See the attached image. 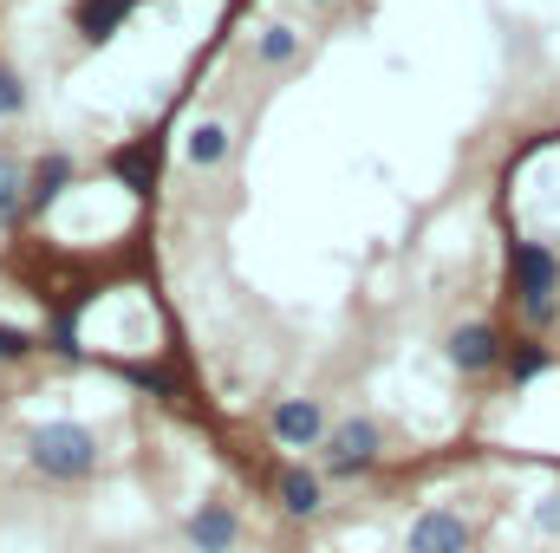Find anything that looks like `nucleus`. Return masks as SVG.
Masks as SVG:
<instances>
[{"instance_id": "1", "label": "nucleus", "mask_w": 560, "mask_h": 553, "mask_svg": "<svg viewBox=\"0 0 560 553\" xmlns=\"http://www.w3.org/2000/svg\"><path fill=\"white\" fill-rule=\"evenodd\" d=\"M26 462L52 482H79V475L98 469V436L85 423H39L26 436Z\"/></svg>"}, {"instance_id": "2", "label": "nucleus", "mask_w": 560, "mask_h": 553, "mask_svg": "<svg viewBox=\"0 0 560 553\" xmlns=\"http://www.w3.org/2000/svg\"><path fill=\"white\" fill-rule=\"evenodd\" d=\"M515 293H522V319L528 326H555L560 319V255L548 242H515Z\"/></svg>"}, {"instance_id": "3", "label": "nucleus", "mask_w": 560, "mask_h": 553, "mask_svg": "<svg viewBox=\"0 0 560 553\" xmlns=\"http://www.w3.org/2000/svg\"><path fill=\"white\" fill-rule=\"evenodd\" d=\"M378 449H385V430H378L372 416H346V423H332V430H326L319 462H326V475H332V482H352V475H365V469L378 462Z\"/></svg>"}, {"instance_id": "4", "label": "nucleus", "mask_w": 560, "mask_h": 553, "mask_svg": "<svg viewBox=\"0 0 560 553\" xmlns=\"http://www.w3.org/2000/svg\"><path fill=\"white\" fill-rule=\"evenodd\" d=\"M443 358L463 372V378H482V372H495L502 365V339H495V326H456L450 332V345H443Z\"/></svg>"}, {"instance_id": "5", "label": "nucleus", "mask_w": 560, "mask_h": 553, "mask_svg": "<svg viewBox=\"0 0 560 553\" xmlns=\"http://www.w3.org/2000/svg\"><path fill=\"white\" fill-rule=\"evenodd\" d=\"M405 553H469V521L456 508H430L411 521V541Z\"/></svg>"}, {"instance_id": "6", "label": "nucleus", "mask_w": 560, "mask_h": 553, "mask_svg": "<svg viewBox=\"0 0 560 553\" xmlns=\"http://www.w3.org/2000/svg\"><path fill=\"white\" fill-rule=\"evenodd\" d=\"M275 436L287 443V449H313V443H326V416H319V404L313 398H287V404H275Z\"/></svg>"}, {"instance_id": "7", "label": "nucleus", "mask_w": 560, "mask_h": 553, "mask_svg": "<svg viewBox=\"0 0 560 553\" xmlns=\"http://www.w3.org/2000/svg\"><path fill=\"white\" fill-rule=\"evenodd\" d=\"M235 534H242V521H235L229 502H209V508L189 515V541H196V553H229L235 548Z\"/></svg>"}, {"instance_id": "8", "label": "nucleus", "mask_w": 560, "mask_h": 553, "mask_svg": "<svg viewBox=\"0 0 560 553\" xmlns=\"http://www.w3.org/2000/svg\"><path fill=\"white\" fill-rule=\"evenodd\" d=\"M131 7H138V0H79V7H72V26H79V39L105 46V39L118 33V20H125Z\"/></svg>"}, {"instance_id": "9", "label": "nucleus", "mask_w": 560, "mask_h": 553, "mask_svg": "<svg viewBox=\"0 0 560 553\" xmlns=\"http://www.w3.org/2000/svg\"><path fill=\"white\" fill-rule=\"evenodd\" d=\"M280 508H287L293 521H313V515L326 508V489H319V475H313V469H287V475H280Z\"/></svg>"}, {"instance_id": "10", "label": "nucleus", "mask_w": 560, "mask_h": 553, "mask_svg": "<svg viewBox=\"0 0 560 553\" xmlns=\"http://www.w3.org/2000/svg\"><path fill=\"white\" fill-rule=\"evenodd\" d=\"M183 156L196 163V169H215L222 156H229V125H215V118H202L189 138H183Z\"/></svg>"}, {"instance_id": "11", "label": "nucleus", "mask_w": 560, "mask_h": 553, "mask_svg": "<svg viewBox=\"0 0 560 553\" xmlns=\"http://www.w3.org/2000/svg\"><path fill=\"white\" fill-rule=\"evenodd\" d=\"M20 202H33V176H26L13 156H0V222H13Z\"/></svg>"}, {"instance_id": "12", "label": "nucleus", "mask_w": 560, "mask_h": 553, "mask_svg": "<svg viewBox=\"0 0 560 553\" xmlns=\"http://www.w3.org/2000/svg\"><path fill=\"white\" fill-rule=\"evenodd\" d=\"M66 183H72V156H59V150H52V156H39V169H33V202L46 209Z\"/></svg>"}, {"instance_id": "13", "label": "nucleus", "mask_w": 560, "mask_h": 553, "mask_svg": "<svg viewBox=\"0 0 560 553\" xmlns=\"http://www.w3.org/2000/svg\"><path fill=\"white\" fill-rule=\"evenodd\" d=\"M255 52H261V66H293V59H300V26L275 20V26L261 33V46H255Z\"/></svg>"}, {"instance_id": "14", "label": "nucleus", "mask_w": 560, "mask_h": 553, "mask_svg": "<svg viewBox=\"0 0 560 553\" xmlns=\"http://www.w3.org/2000/svg\"><path fill=\"white\" fill-rule=\"evenodd\" d=\"M541 372H548V352H541V345H522V352L509 358V378H515V385H528V378H541Z\"/></svg>"}, {"instance_id": "15", "label": "nucleus", "mask_w": 560, "mask_h": 553, "mask_svg": "<svg viewBox=\"0 0 560 553\" xmlns=\"http://www.w3.org/2000/svg\"><path fill=\"white\" fill-rule=\"evenodd\" d=\"M112 169H118L131 189H150V156H143V150H118V156H112Z\"/></svg>"}, {"instance_id": "16", "label": "nucleus", "mask_w": 560, "mask_h": 553, "mask_svg": "<svg viewBox=\"0 0 560 553\" xmlns=\"http://www.w3.org/2000/svg\"><path fill=\"white\" fill-rule=\"evenodd\" d=\"M20 111H26V79L0 72V118H20Z\"/></svg>"}, {"instance_id": "17", "label": "nucleus", "mask_w": 560, "mask_h": 553, "mask_svg": "<svg viewBox=\"0 0 560 553\" xmlns=\"http://www.w3.org/2000/svg\"><path fill=\"white\" fill-rule=\"evenodd\" d=\"M33 352V332H20V326H0V365H20Z\"/></svg>"}, {"instance_id": "18", "label": "nucleus", "mask_w": 560, "mask_h": 553, "mask_svg": "<svg viewBox=\"0 0 560 553\" xmlns=\"http://www.w3.org/2000/svg\"><path fill=\"white\" fill-rule=\"evenodd\" d=\"M535 528H541V534H560V495H548V502L535 508Z\"/></svg>"}]
</instances>
